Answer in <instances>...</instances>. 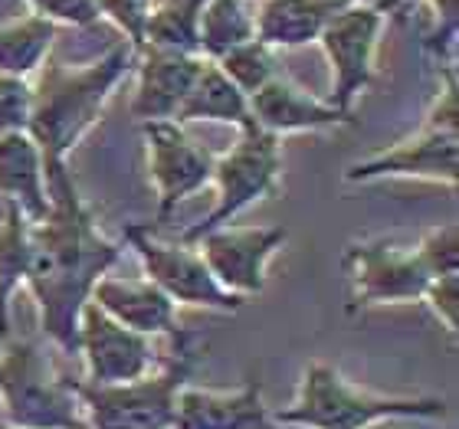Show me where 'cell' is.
Returning a JSON list of instances; mask_svg holds the SVG:
<instances>
[{
    "label": "cell",
    "mask_w": 459,
    "mask_h": 429,
    "mask_svg": "<svg viewBox=\"0 0 459 429\" xmlns=\"http://www.w3.org/2000/svg\"><path fill=\"white\" fill-rule=\"evenodd\" d=\"M443 86L433 99L430 112H427V122L423 128H430V132H450L459 134V99H456V69L453 63H443Z\"/></svg>",
    "instance_id": "cell-30"
},
{
    "label": "cell",
    "mask_w": 459,
    "mask_h": 429,
    "mask_svg": "<svg viewBox=\"0 0 459 429\" xmlns=\"http://www.w3.org/2000/svg\"><path fill=\"white\" fill-rule=\"evenodd\" d=\"M174 429H282L263 403V383L247 381L233 390L184 387L178 397Z\"/></svg>",
    "instance_id": "cell-14"
},
{
    "label": "cell",
    "mask_w": 459,
    "mask_h": 429,
    "mask_svg": "<svg viewBox=\"0 0 459 429\" xmlns=\"http://www.w3.org/2000/svg\"><path fill=\"white\" fill-rule=\"evenodd\" d=\"M152 0H96L99 17H108L125 33V43L142 53L144 49V27L152 17Z\"/></svg>",
    "instance_id": "cell-27"
},
{
    "label": "cell",
    "mask_w": 459,
    "mask_h": 429,
    "mask_svg": "<svg viewBox=\"0 0 459 429\" xmlns=\"http://www.w3.org/2000/svg\"><path fill=\"white\" fill-rule=\"evenodd\" d=\"M237 132V144L213 158L211 184H217V203L197 227L184 229L181 243H194L211 229L230 227L233 217H239L247 207L266 201L279 191V174H282L279 138L263 132L256 122H247Z\"/></svg>",
    "instance_id": "cell-6"
},
{
    "label": "cell",
    "mask_w": 459,
    "mask_h": 429,
    "mask_svg": "<svg viewBox=\"0 0 459 429\" xmlns=\"http://www.w3.org/2000/svg\"><path fill=\"white\" fill-rule=\"evenodd\" d=\"M138 82H134L132 118L138 122H174L178 108L191 92L194 79L201 73L204 56H181V53H138Z\"/></svg>",
    "instance_id": "cell-17"
},
{
    "label": "cell",
    "mask_w": 459,
    "mask_h": 429,
    "mask_svg": "<svg viewBox=\"0 0 459 429\" xmlns=\"http://www.w3.org/2000/svg\"><path fill=\"white\" fill-rule=\"evenodd\" d=\"M430 10V33H427V49L433 56L446 59L456 49V30H459V0H423Z\"/></svg>",
    "instance_id": "cell-29"
},
{
    "label": "cell",
    "mask_w": 459,
    "mask_h": 429,
    "mask_svg": "<svg viewBox=\"0 0 459 429\" xmlns=\"http://www.w3.org/2000/svg\"><path fill=\"white\" fill-rule=\"evenodd\" d=\"M348 0H263L253 13L256 39L269 49H299L318 43L322 30Z\"/></svg>",
    "instance_id": "cell-19"
},
{
    "label": "cell",
    "mask_w": 459,
    "mask_h": 429,
    "mask_svg": "<svg viewBox=\"0 0 459 429\" xmlns=\"http://www.w3.org/2000/svg\"><path fill=\"white\" fill-rule=\"evenodd\" d=\"M443 397H387L354 387L332 364H308L289 407L273 413L276 426L296 429H371L387 420H446Z\"/></svg>",
    "instance_id": "cell-3"
},
{
    "label": "cell",
    "mask_w": 459,
    "mask_h": 429,
    "mask_svg": "<svg viewBox=\"0 0 459 429\" xmlns=\"http://www.w3.org/2000/svg\"><path fill=\"white\" fill-rule=\"evenodd\" d=\"M342 269L348 276V312L377 305H411L420 302L430 276L420 266L413 246L394 239H354L342 253Z\"/></svg>",
    "instance_id": "cell-8"
},
{
    "label": "cell",
    "mask_w": 459,
    "mask_h": 429,
    "mask_svg": "<svg viewBox=\"0 0 459 429\" xmlns=\"http://www.w3.org/2000/svg\"><path fill=\"white\" fill-rule=\"evenodd\" d=\"M403 4H413V0H391V4H387V13H394V10L403 7Z\"/></svg>",
    "instance_id": "cell-34"
},
{
    "label": "cell",
    "mask_w": 459,
    "mask_h": 429,
    "mask_svg": "<svg viewBox=\"0 0 459 429\" xmlns=\"http://www.w3.org/2000/svg\"><path fill=\"white\" fill-rule=\"evenodd\" d=\"M33 13L49 23H66V27H92L99 20L96 0H27Z\"/></svg>",
    "instance_id": "cell-32"
},
{
    "label": "cell",
    "mask_w": 459,
    "mask_h": 429,
    "mask_svg": "<svg viewBox=\"0 0 459 429\" xmlns=\"http://www.w3.org/2000/svg\"><path fill=\"white\" fill-rule=\"evenodd\" d=\"M249 115L253 122L269 132L273 138L282 134H302V132H328V128H344L354 124L351 115L338 112L325 99L308 96L306 89L276 76L266 86L249 96Z\"/></svg>",
    "instance_id": "cell-15"
},
{
    "label": "cell",
    "mask_w": 459,
    "mask_h": 429,
    "mask_svg": "<svg viewBox=\"0 0 459 429\" xmlns=\"http://www.w3.org/2000/svg\"><path fill=\"white\" fill-rule=\"evenodd\" d=\"M174 122H221L243 128L247 122H253V115H249V99L223 76L217 63L204 59L201 73L194 79L184 106L174 115Z\"/></svg>",
    "instance_id": "cell-20"
},
{
    "label": "cell",
    "mask_w": 459,
    "mask_h": 429,
    "mask_svg": "<svg viewBox=\"0 0 459 429\" xmlns=\"http://www.w3.org/2000/svg\"><path fill=\"white\" fill-rule=\"evenodd\" d=\"M0 407L10 429H89L73 381L37 341H0Z\"/></svg>",
    "instance_id": "cell-5"
},
{
    "label": "cell",
    "mask_w": 459,
    "mask_h": 429,
    "mask_svg": "<svg viewBox=\"0 0 459 429\" xmlns=\"http://www.w3.org/2000/svg\"><path fill=\"white\" fill-rule=\"evenodd\" d=\"M134 59L138 53L122 39L86 66L73 69L59 63H43L39 79L30 82L33 108H30L27 124V134L43 151V164L66 161V154L96 128L115 89L132 73Z\"/></svg>",
    "instance_id": "cell-2"
},
{
    "label": "cell",
    "mask_w": 459,
    "mask_h": 429,
    "mask_svg": "<svg viewBox=\"0 0 459 429\" xmlns=\"http://www.w3.org/2000/svg\"><path fill=\"white\" fill-rule=\"evenodd\" d=\"M89 302L106 312L112 322L132 328V331L154 338V334H174L181 331L178 322V305L164 296L161 288L148 282V279H118V276H102L92 288Z\"/></svg>",
    "instance_id": "cell-16"
},
{
    "label": "cell",
    "mask_w": 459,
    "mask_h": 429,
    "mask_svg": "<svg viewBox=\"0 0 459 429\" xmlns=\"http://www.w3.org/2000/svg\"><path fill=\"white\" fill-rule=\"evenodd\" d=\"M0 197L20 207L30 223H39L49 213L47 164L27 132L0 134Z\"/></svg>",
    "instance_id": "cell-18"
},
{
    "label": "cell",
    "mask_w": 459,
    "mask_h": 429,
    "mask_svg": "<svg viewBox=\"0 0 459 429\" xmlns=\"http://www.w3.org/2000/svg\"><path fill=\"white\" fill-rule=\"evenodd\" d=\"M53 43H56V23L37 13L0 23V76H37L49 59Z\"/></svg>",
    "instance_id": "cell-21"
},
{
    "label": "cell",
    "mask_w": 459,
    "mask_h": 429,
    "mask_svg": "<svg viewBox=\"0 0 459 429\" xmlns=\"http://www.w3.org/2000/svg\"><path fill=\"white\" fill-rule=\"evenodd\" d=\"M49 213L30 223V296L37 302L39 328L63 354H76L79 318L102 276L122 256V243L99 233V223L79 197L66 161H47Z\"/></svg>",
    "instance_id": "cell-1"
},
{
    "label": "cell",
    "mask_w": 459,
    "mask_h": 429,
    "mask_svg": "<svg viewBox=\"0 0 459 429\" xmlns=\"http://www.w3.org/2000/svg\"><path fill=\"white\" fill-rule=\"evenodd\" d=\"M348 4H358V7H377L381 13H387V4H391V0H348Z\"/></svg>",
    "instance_id": "cell-33"
},
{
    "label": "cell",
    "mask_w": 459,
    "mask_h": 429,
    "mask_svg": "<svg viewBox=\"0 0 459 429\" xmlns=\"http://www.w3.org/2000/svg\"><path fill=\"white\" fill-rule=\"evenodd\" d=\"M171 341L174 347L168 361L138 381L108 383V387L73 381L89 429H174L178 397L191 383L194 367L201 361V347L197 338L184 328Z\"/></svg>",
    "instance_id": "cell-4"
},
{
    "label": "cell",
    "mask_w": 459,
    "mask_h": 429,
    "mask_svg": "<svg viewBox=\"0 0 459 429\" xmlns=\"http://www.w3.org/2000/svg\"><path fill=\"white\" fill-rule=\"evenodd\" d=\"M197 39H201V56L213 59V63L227 56L230 49L256 39V27H253V13L247 10V0H204Z\"/></svg>",
    "instance_id": "cell-24"
},
{
    "label": "cell",
    "mask_w": 459,
    "mask_h": 429,
    "mask_svg": "<svg viewBox=\"0 0 459 429\" xmlns=\"http://www.w3.org/2000/svg\"><path fill=\"white\" fill-rule=\"evenodd\" d=\"M384 20L387 13H381L377 7L348 4L328 20L318 37L332 69V92L325 102L338 112L351 115L354 99L374 82V59H377Z\"/></svg>",
    "instance_id": "cell-9"
},
{
    "label": "cell",
    "mask_w": 459,
    "mask_h": 429,
    "mask_svg": "<svg viewBox=\"0 0 459 429\" xmlns=\"http://www.w3.org/2000/svg\"><path fill=\"white\" fill-rule=\"evenodd\" d=\"M201 7L204 0H161L158 7H152L144 27V49L201 56V39H197Z\"/></svg>",
    "instance_id": "cell-23"
},
{
    "label": "cell",
    "mask_w": 459,
    "mask_h": 429,
    "mask_svg": "<svg viewBox=\"0 0 459 429\" xmlns=\"http://www.w3.org/2000/svg\"><path fill=\"white\" fill-rule=\"evenodd\" d=\"M286 227H217L194 243L221 288L249 302L263 296L269 259L286 246Z\"/></svg>",
    "instance_id": "cell-11"
},
{
    "label": "cell",
    "mask_w": 459,
    "mask_h": 429,
    "mask_svg": "<svg viewBox=\"0 0 459 429\" xmlns=\"http://www.w3.org/2000/svg\"><path fill=\"white\" fill-rule=\"evenodd\" d=\"M86 361V383H128L154 371L152 338L112 322L106 312H99L92 302L82 308L79 318V347Z\"/></svg>",
    "instance_id": "cell-13"
},
{
    "label": "cell",
    "mask_w": 459,
    "mask_h": 429,
    "mask_svg": "<svg viewBox=\"0 0 459 429\" xmlns=\"http://www.w3.org/2000/svg\"><path fill=\"white\" fill-rule=\"evenodd\" d=\"M413 253L420 259L430 279L440 276H459V229L456 223H440V227L427 229L417 243Z\"/></svg>",
    "instance_id": "cell-26"
},
{
    "label": "cell",
    "mask_w": 459,
    "mask_h": 429,
    "mask_svg": "<svg viewBox=\"0 0 459 429\" xmlns=\"http://www.w3.org/2000/svg\"><path fill=\"white\" fill-rule=\"evenodd\" d=\"M344 184H374V181H423L456 187L459 181V134L430 132L417 134L384 148V151L351 161L342 174Z\"/></svg>",
    "instance_id": "cell-12"
},
{
    "label": "cell",
    "mask_w": 459,
    "mask_h": 429,
    "mask_svg": "<svg viewBox=\"0 0 459 429\" xmlns=\"http://www.w3.org/2000/svg\"><path fill=\"white\" fill-rule=\"evenodd\" d=\"M142 134L148 148V174L158 193L154 227H161L178 210V203L211 184L213 154L194 138H187V132L178 122H144Z\"/></svg>",
    "instance_id": "cell-10"
},
{
    "label": "cell",
    "mask_w": 459,
    "mask_h": 429,
    "mask_svg": "<svg viewBox=\"0 0 459 429\" xmlns=\"http://www.w3.org/2000/svg\"><path fill=\"white\" fill-rule=\"evenodd\" d=\"M30 108H33V86H30V79L0 76V134L27 132Z\"/></svg>",
    "instance_id": "cell-28"
},
{
    "label": "cell",
    "mask_w": 459,
    "mask_h": 429,
    "mask_svg": "<svg viewBox=\"0 0 459 429\" xmlns=\"http://www.w3.org/2000/svg\"><path fill=\"white\" fill-rule=\"evenodd\" d=\"M125 243L132 246L144 269V279L154 282L174 305L207 308L217 315H237L247 305L243 298L230 296L211 276L207 262L191 243H171L154 233L152 223H132L125 229Z\"/></svg>",
    "instance_id": "cell-7"
},
{
    "label": "cell",
    "mask_w": 459,
    "mask_h": 429,
    "mask_svg": "<svg viewBox=\"0 0 459 429\" xmlns=\"http://www.w3.org/2000/svg\"><path fill=\"white\" fill-rule=\"evenodd\" d=\"M30 269V219L20 207L4 203L0 217V341L10 338V302L27 282Z\"/></svg>",
    "instance_id": "cell-22"
},
{
    "label": "cell",
    "mask_w": 459,
    "mask_h": 429,
    "mask_svg": "<svg viewBox=\"0 0 459 429\" xmlns=\"http://www.w3.org/2000/svg\"><path fill=\"white\" fill-rule=\"evenodd\" d=\"M217 66H221L223 76H227L247 99L266 86L269 79L279 76L276 73V49L263 47L259 39H249V43H243V47L230 49L227 56L217 59Z\"/></svg>",
    "instance_id": "cell-25"
},
{
    "label": "cell",
    "mask_w": 459,
    "mask_h": 429,
    "mask_svg": "<svg viewBox=\"0 0 459 429\" xmlns=\"http://www.w3.org/2000/svg\"><path fill=\"white\" fill-rule=\"evenodd\" d=\"M420 302H427L433 318L440 322L450 334L459 331V276H440L430 279V286L423 292Z\"/></svg>",
    "instance_id": "cell-31"
}]
</instances>
